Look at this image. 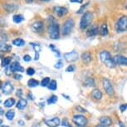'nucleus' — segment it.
I'll use <instances>...</instances> for the list:
<instances>
[{"instance_id": "1", "label": "nucleus", "mask_w": 127, "mask_h": 127, "mask_svg": "<svg viewBox=\"0 0 127 127\" xmlns=\"http://www.w3.org/2000/svg\"><path fill=\"white\" fill-rule=\"evenodd\" d=\"M50 38L53 40H57L60 37V28L58 23L53 17H49L48 18V27H47Z\"/></svg>"}, {"instance_id": "2", "label": "nucleus", "mask_w": 127, "mask_h": 127, "mask_svg": "<svg viewBox=\"0 0 127 127\" xmlns=\"http://www.w3.org/2000/svg\"><path fill=\"white\" fill-rule=\"evenodd\" d=\"M100 59L103 64H105L107 67L109 68H114L116 66V63H115L113 58L111 57V55L109 52L101 51L100 53Z\"/></svg>"}, {"instance_id": "3", "label": "nucleus", "mask_w": 127, "mask_h": 127, "mask_svg": "<svg viewBox=\"0 0 127 127\" xmlns=\"http://www.w3.org/2000/svg\"><path fill=\"white\" fill-rule=\"evenodd\" d=\"M93 20V14L92 12H85L80 21V28L81 30H85L92 25Z\"/></svg>"}, {"instance_id": "4", "label": "nucleus", "mask_w": 127, "mask_h": 127, "mask_svg": "<svg viewBox=\"0 0 127 127\" xmlns=\"http://www.w3.org/2000/svg\"><path fill=\"white\" fill-rule=\"evenodd\" d=\"M116 30L117 32H123L127 30V16L121 17L116 24Z\"/></svg>"}, {"instance_id": "5", "label": "nucleus", "mask_w": 127, "mask_h": 127, "mask_svg": "<svg viewBox=\"0 0 127 127\" xmlns=\"http://www.w3.org/2000/svg\"><path fill=\"white\" fill-rule=\"evenodd\" d=\"M74 26H75V22L72 18H69L64 23L63 27H62V34L64 36H67L71 32Z\"/></svg>"}, {"instance_id": "6", "label": "nucleus", "mask_w": 127, "mask_h": 127, "mask_svg": "<svg viewBox=\"0 0 127 127\" xmlns=\"http://www.w3.org/2000/svg\"><path fill=\"white\" fill-rule=\"evenodd\" d=\"M102 84H103V87H104V89L105 91V92L107 93V95H108L109 96L114 95L115 91H114V87H113V86H112L111 81L106 78H103Z\"/></svg>"}, {"instance_id": "7", "label": "nucleus", "mask_w": 127, "mask_h": 127, "mask_svg": "<svg viewBox=\"0 0 127 127\" xmlns=\"http://www.w3.org/2000/svg\"><path fill=\"white\" fill-rule=\"evenodd\" d=\"M72 121H73V123L75 124L76 126H77L78 127L86 126V125H87L88 122L87 119L84 116H82V115H76V116H74L72 118Z\"/></svg>"}, {"instance_id": "8", "label": "nucleus", "mask_w": 127, "mask_h": 127, "mask_svg": "<svg viewBox=\"0 0 127 127\" xmlns=\"http://www.w3.org/2000/svg\"><path fill=\"white\" fill-rule=\"evenodd\" d=\"M32 32L36 33H42L44 30V23L41 20H37L34 22L31 26Z\"/></svg>"}, {"instance_id": "9", "label": "nucleus", "mask_w": 127, "mask_h": 127, "mask_svg": "<svg viewBox=\"0 0 127 127\" xmlns=\"http://www.w3.org/2000/svg\"><path fill=\"white\" fill-rule=\"evenodd\" d=\"M66 61L68 62H75L79 58V54L76 51H71L70 52H66L64 54Z\"/></svg>"}, {"instance_id": "10", "label": "nucleus", "mask_w": 127, "mask_h": 127, "mask_svg": "<svg viewBox=\"0 0 127 127\" xmlns=\"http://www.w3.org/2000/svg\"><path fill=\"white\" fill-rule=\"evenodd\" d=\"M2 92L4 95H10L13 92L14 87L10 81H5L3 85H2Z\"/></svg>"}, {"instance_id": "11", "label": "nucleus", "mask_w": 127, "mask_h": 127, "mask_svg": "<svg viewBox=\"0 0 127 127\" xmlns=\"http://www.w3.org/2000/svg\"><path fill=\"white\" fill-rule=\"evenodd\" d=\"M113 60L116 65L119 66H127V57L121 56V55H116L113 57Z\"/></svg>"}, {"instance_id": "12", "label": "nucleus", "mask_w": 127, "mask_h": 127, "mask_svg": "<svg viewBox=\"0 0 127 127\" xmlns=\"http://www.w3.org/2000/svg\"><path fill=\"white\" fill-rule=\"evenodd\" d=\"M45 124L49 127H57L61 124L59 117H53L52 119H47L45 120Z\"/></svg>"}, {"instance_id": "13", "label": "nucleus", "mask_w": 127, "mask_h": 127, "mask_svg": "<svg viewBox=\"0 0 127 127\" xmlns=\"http://www.w3.org/2000/svg\"><path fill=\"white\" fill-rule=\"evenodd\" d=\"M53 11L56 13L57 17H59V18H62L63 16L66 15L68 13L67 8H65V7H61V6L55 7V8H53Z\"/></svg>"}, {"instance_id": "14", "label": "nucleus", "mask_w": 127, "mask_h": 127, "mask_svg": "<svg viewBox=\"0 0 127 127\" xmlns=\"http://www.w3.org/2000/svg\"><path fill=\"white\" fill-rule=\"evenodd\" d=\"M9 68H10L12 72H23V71H24V68L20 65L19 62H13V63L9 66Z\"/></svg>"}, {"instance_id": "15", "label": "nucleus", "mask_w": 127, "mask_h": 127, "mask_svg": "<svg viewBox=\"0 0 127 127\" xmlns=\"http://www.w3.org/2000/svg\"><path fill=\"white\" fill-rule=\"evenodd\" d=\"M99 32H100V29H99V28H98V26L93 25L88 28V30L87 31V36L88 37H95V36H96L98 34Z\"/></svg>"}, {"instance_id": "16", "label": "nucleus", "mask_w": 127, "mask_h": 127, "mask_svg": "<svg viewBox=\"0 0 127 127\" xmlns=\"http://www.w3.org/2000/svg\"><path fill=\"white\" fill-rule=\"evenodd\" d=\"M99 121H100V124L101 125V126H105V127H109L112 125V120L108 116L100 117Z\"/></svg>"}, {"instance_id": "17", "label": "nucleus", "mask_w": 127, "mask_h": 127, "mask_svg": "<svg viewBox=\"0 0 127 127\" xmlns=\"http://www.w3.org/2000/svg\"><path fill=\"white\" fill-rule=\"evenodd\" d=\"M81 60L83 61V62L85 63H89L91 62V61L92 60V53L89 52H83L81 54Z\"/></svg>"}, {"instance_id": "18", "label": "nucleus", "mask_w": 127, "mask_h": 127, "mask_svg": "<svg viewBox=\"0 0 127 127\" xmlns=\"http://www.w3.org/2000/svg\"><path fill=\"white\" fill-rule=\"evenodd\" d=\"M27 105H28L27 100H26L25 99L21 98V99L18 101V103H17L16 106H17V108H18V110H23V109H25L26 107H27Z\"/></svg>"}, {"instance_id": "19", "label": "nucleus", "mask_w": 127, "mask_h": 127, "mask_svg": "<svg viewBox=\"0 0 127 127\" xmlns=\"http://www.w3.org/2000/svg\"><path fill=\"white\" fill-rule=\"evenodd\" d=\"M3 8L8 12H14L18 8V7L14 3H5L3 5Z\"/></svg>"}, {"instance_id": "20", "label": "nucleus", "mask_w": 127, "mask_h": 127, "mask_svg": "<svg viewBox=\"0 0 127 127\" xmlns=\"http://www.w3.org/2000/svg\"><path fill=\"white\" fill-rule=\"evenodd\" d=\"M92 98H94L95 100H99L101 99V97H102V93L99 90V89H95V90H93L92 91Z\"/></svg>"}, {"instance_id": "21", "label": "nucleus", "mask_w": 127, "mask_h": 127, "mask_svg": "<svg viewBox=\"0 0 127 127\" xmlns=\"http://www.w3.org/2000/svg\"><path fill=\"white\" fill-rule=\"evenodd\" d=\"M84 86L85 87H95V80L92 77H88L84 81Z\"/></svg>"}, {"instance_id": "22", "label": "nucleus", "mask_w": 127, "mask_h": 127, "mask_svg": "<svg viewBox=\"0 0 127 127\" xmlns=\"http://www.w3.org/2000/svg\"><path fill=\"white\" fill-rule=\"evenodd\" d=\"M13 20L15 23H20L24 21V17L22 14H15L13 17Z\"/></svg>"}, {"instance_id": "23", "label": "nucleus", "mask_w": 127, "mask_h": 127, "mask_svg": "<svg viewBox=\"0 0 127 127\" xmlns=\"http://www.w3.org/2000/svg\"><path fill=\"white\" fill-rule=\"evenodd\" d=\"M100 33L101 36H106L108 34V26L106 23H103L100 28Z\"/></svg>"}, {"instance_id": "24", "label": "nucleus", "mask_w": 127, "mask_h": 127, "mask_svg": "<svg viewBox=\"0 0 127 127\" xmlns=\"http://www.w3.org/2000/svg\"><path fill=\"white\" fill-rule=\"evenodd\" d=\"M25 41L22 39V38H16L13 41V44L15 45L17 47H23L25 45Z\"/></svg>"}, {"instance_id": "25", "label": "nucleus", "mask_w": 127, "mask_h": 127, "mask_svg": "<svg viewBox=\"0 0 127 127\" xmlns=\"http://www.w3.org/2000/svg\"><path fill=\"white\" fill-rule=\"evenodd\" d=\"M12 62V57H5L2 59V66H9V64H11Z\"/></svg>"}, {"instance_id": "26", "label": "nucleus", "mask_w": 127, "mask_h": 127, "mask_svg": "<svg viewBox=\"0 0 127 127\" xmlns=\"http://www.w3.org/2000/svg\"><path fill=\"white\" fill-rule=\"evenodd\" d=\"M14 104H15V100H14L13 98H8V99H7L3 103L4 106L8 107V108H10Z\"/></svg>"}, {"instance_id": "27", "label": "nucleus", "mask_w": 127, "mask_h": 127, "mask_svg": "<svg viewBox=\"0 0 127 127\" xmlns=\"http://www.w3.org/2000/svg\"><path fill=\"white\" fill-rule=\"evenodd\" d=\"M39 84H40L39 81H38L37 80H36V79H33V78L30 79V80L28 81V86L31 88L37 87Z\"/></svg>"}, {"instance_id": "28", "label": "nucleus", "mask_w": 127, "mask_h": 127, "mask_svg": "<svg viewBox=\"0 0 127 127\" xmlns=\"http://www.w3.org/2000/svg\"><path fill=\"white\" fill-rule=\"evenodd\" d=\"M14 116H15V111L13 110H9L6 112V117L8 121H13Z\"/></svg>"}, {"instance_id": "29", "label": "nucleus", "mask_w": 127, "mask_h": 127, "mask_svg": "<svg viewBox=\"0 0 127 127\" xmlns=\"http://www.w3.org/2000/svg\"><path fill=\"white\" fill-rule=\"evenodd\" d=\"M12 49V46L7 43H1V51L3 52H10Z\"/></svg>"}, {"instance_id": "30", "label": "nucleus", "mask_w": 127, "mask_h": 127, "mask_svg": "<svg viewBox=\"0 0 127 127\" xmlns=\"http://www.w3.org/2000/svg\"><path fill=\"white\" fill-rule=\"evenodd\" d=\"M48 89L49 90H51V91H55V90H57V81H55V80H52L51 81V82L49 83V85H48Z\"/></svg>"}, {"instance_id": "31", "label": "nucleus", "mask_w": 127, "mask_h": 127, "mask_svg": "<svg viewBox=\"0 0 127 127\" xmlns=\"http://www.w3.org/2000/svg\"><path fill=\"white\" fill-rule=\"evenodd\" d=\"M57 101V96L55 95H52V96H50L48 99H47V104L48 105L55 104Z\"/></svg>"}, {"instance_id": "32", "label": "nucleus", "mask_w": 127, "mask_h": 127, "mask_svg": "<svg viewBox=\"0 0 127 127\" xmlns=\"http://www.w3.org/2000/svg\"><path fill=\"white\" fill-rule=\"evenodd\" d=\"M51 82V80H50V78L49 77H45V78H43L42 80V81L40 82V84H41V86L42 87H48V85H49V83Z\"/></svg>"}, {"instance_id": "33", "label": "nucleus", "mask_w": 127, "mask_h": 127, "mask_svg": "<svg viewBox=\"0 0 127 127\" xmlns=\"http://www.w3.org/2000/svg\"><path fill=\"white\" fill-rule=\"evenodd\" d=\"M49 47L50 48L52 49V51L54 52L55 54H56V56L57 57H60V56H61V54H60V52H59V50H57V48H56V47L54 46V45H52V44H51L49 46Z\"/></svg>"}, {"instance_id": "34", "label": "nucleus", "mask_w": 127, "mask_h": 127, "mask_svg": "<svg viewBox=\"0 0 127 127\" xmlns=\"http://www.w3.org/2000/svg\"><path fill=\"white\" fill-rule=\"evenodd\" d=\"M89 5V3H85V4H83L82 6L80 8L78 9V11L76 12V13L77 14H80V13H84V11H85V9H86V8Z\"/></svg>"}, {"instance_id": "35", "label": "nucleus", "mask_w": 127, "mask_h": 127, "mask_svg": "<svg viewBox=\"0 0 127 127\" xmlns=\"http://www.w3.org/2000/svg\"><path fill=\"white\" fill-rule=\"evenodd\" d=\"M31 46H32L33 49H34L35 52H39L41 51V46L39 44H37V43H32L31 42Z\"/></svg>"}, {"instance_id": "36", "label": "nucleus", "mask_w": 127, "mask_h": 127, "mask_svg": "<svg viewBox=\"0 0 127 127\" xmlns=\"http://www.w3.org/2000/svg\"><path fill=\"white\" fill-rule=\"evenodd\" d=\"M26 72H27L28 76H32L35 74V70H34V68H32V67H28L27 69V71H26Z\"/></svg>"}, {"instance_id": "37", "label": "nucleus", "mask_w": 127, "mask_h": 127, "mask_svg": "<svg viewBox=\"0 0 127 127\" xmlns=\"http://www.w3.org/2000/svg\"><path fill=\"white\" fill-rule=\"evenodd\" d=\"M62 126H66V127H72L70 125V123L68 122L67 121V119L66 118H64L63 120H62Z\"/></svg>"}, {"instance_id": "38", "label": "nucleus", "mask_w": 127, "mask_h": 127, "mask_svg": "<svg viewBox=\"0 0 127 127\" xmlns=\"http://www.w3.org/2000/svg\"><path fill=\"white\" fill-rule=\"evenodd\" d=\"M62 66H63V62H62V60H59V61L54 65V67L57 69H61Z\"/></svg>"}, {"instance_id": "39", "label": "nucleus", "mask_w": 127, "mask_h": 127, "mask_svg": "<svg viewBox=\"0 0 127 127\" xmlns=\"http://www.w3.org/2000/svg\"><path fill=\"white\" fill-rule=\"evenodd\" d=\"M76 70V66L74 65H69L67 67H66V71H67V72H72Z\"/></svg>"}, {"instance_id": "40", "label": "nucleus", "mask_w": 127, "mask_h": 127, "mask_svg": "<svg viewBox=\"0 0 127 127\" xmlns=\"http://www.w3.org/2000/svg\"><path fill=\"white\" fill-rule=\"evenodd\" d=\"M31 60H32V57L29 56V55H24V56H23V61L24 62H30Z\"/></svg>"}, {"instance_id": "41", "label": "nucleus", "mask_w": 127, "mask_h": 127, "mask_svg": "<svg viewBox=\"0 0 127 127\" xmlns=\"http://www.w3.org/2000/svg\"><path fill=\"white\" fill-rule=\"evenodd\" d=\"M120 110H121V112H124L125 111H126V110H127V104L121 105V106H120Z\"/></svg>"}, {"instance_id": "42", "label": "nucleus", "mask_w": 127, "mask_h": 127, "mask_svg": "<svg viewBox=\"0 0 127 127\" xmlns=\"http://www.w3.org/2000/svg\"><path fill=\"white\" fill-rule=\"evenodd\" d=\"M22 75H20V74H15V75H14V79H15V80H18V81H20L21 79H22Z\"/></svg>"}, {"instance_id": "43", "label": "nucleus", "mask_w": 127, "mask_h": 127, "mask_svg": "<svg viewBox=\"0 0 127 127\" xmlns=\"http://www.w3.org/2000/svg\"><path fill=\"white\" fill-rule=\"evenodd\" d=\"M23 95V90L22 89H18V92H17V95H18V97H21Z\"/></svg>"}, {"instance_id": "44", "label": "nucleus", "mask_w": 127, "mask_h": 127, "mask_svg": "<svg viewBox=\"0 0 127 127\" xmlns=\"http://www.w3.org/2000/svg\"><path fill=\"white\" fill-rule=\"evenodd\" d=\"M71 3H82L83 0H70Z\"/></svg>"}, {"instance_id": "45", "label": "nucleus", "mask_w": 127, "mask_h": 127, "mask_svg": "<svg viewBox=\"0 0 127 127\" xmlns=\"http://www.w3.org/2000/svg\"><path fill=\"white\" fill-rule=\"evenodd\" d=\"M76 108L77 109V110H80V111H81V112H87V110H86V109H83V108H81V106H76Z\"/></svg>"}, {"instance_id": "46", "label": "nucleus", "mask_w": 127, "mask_h": 127, "mask_svg": "<svg viewBox=\"0 0 127 127\" xmlns=\"http://www.w3.org/2000/svg\"><path fill=\"white\" fill-rule=\"evenodd\" d=\"M39 58V52H35V60H38Z\"/></svg>"}, {"instance_id": "47", "label": "nucleus", "mask_w": 127, "mask_h": 127, "mask_svg": "<svg viewBox=\"0 0 127 127\" xmlns=\"http://www.w3.org/2000/svg\"><path fill=\"white\" fill-rule=\"evenodd\" d=\"M33 1H34V0H25V2L27 3H32Z\"/></svg>"}, {"instance_id": "48", "label": "nucleus", "mask_w": 127, "mask_h": 127, "mask_svg": "<svg viewBox=\"0 0 127 127\" xmlns=\"http://www.w3.org/2000/svg\"><path fill=\"white\" fill-rule=\"evenodd\" d=\"M28 96H29V99H31V100H33V99H34V98L32 97V95H31V93H29V94H28Z\"/></svg>"}, {"instance_id": "49", "label": "nucleus", "mask_w": 127, "mask_h": 127, "mask_svg": "<svg viewBox=\"0 0 127 127\" xmlns=\"http://www.w3.org/2000/svg\"><path fill=\"white\" fill-rule=\"evenodd\" d=\"M95 127H105V126H101L100 124H99V125H97V126H95Z\"/></svg>"}, {"instance_id": "50", "label": "nucleus", "mask_w": 127, "mask_h": 127, "mask_svg": "<svg viewBox=\"0 0 127 127\" xmlns=\"http://www.w3.org/2000/svg\"><path fill=\"white\" fill-rule=\"evenodd\" d=\"M41 1H42V2H49V1H51V0H41Z\"/></svg>"}, {"instance_id": "51", "label": "nucleus", "mask_w": 127, "mask_h": 127, "mask_svg": "<svg viewBox=\"0 0 127 127\" xmlns=\"http://www.w3.org/2000/svg\"><path fill=\"white\" fill-rule=\"evenodd\" d=\"M3 109H1V115H3Z\"/></svg>"}, {"instance_id": "52", "label": "nucleus", "mask_w": 127, "mask_h": 127, "mask_svg": "<svg viewBox=\"0 0 127 127\" xmlns=\"http://www.w3.org/2000/svg\"><path fill=\"white\" fill-rule=\"evenodd\" d=\"M1 127H9L8 126H2Z\"/></svg>"}, {"instance_id": "53", "label": "nucleus", "mask_w": 127, "mask_h": 127, "mask_svg": "<svg viewBox=\"0 0 127 127\" xmlns=\"http://www.w3.org/2000/svg\"><path fill=\"white\" fill-rule=\"evenodd\" d=\"M81 127H87V126H81Z\"/></svg>"}]
</instances>
